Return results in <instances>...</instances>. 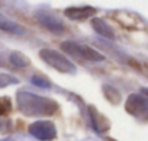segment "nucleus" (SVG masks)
<instances>
[]
</instances>
